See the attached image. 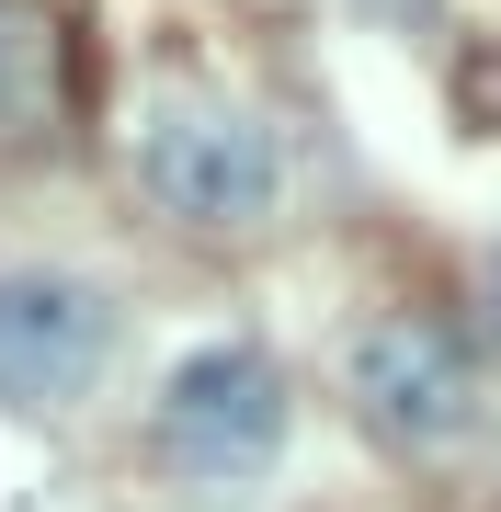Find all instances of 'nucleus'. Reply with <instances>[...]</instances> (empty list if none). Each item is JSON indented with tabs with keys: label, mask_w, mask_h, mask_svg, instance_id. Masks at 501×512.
I'll return each mask as SVG.
<instances>
[{
	"label": "nucleus",
	"mask_w": 501,
	"mask_h": 512,
	"mask_svg": "<svg viewBox=\"0 0 501 512\" xmlns=\"http://www.w3.org/2000/svg\"><path fill=\"white\" fill-rule=\"evenodd\" d=\"M137 183H149V205L183 217V228H262L285 205V148L240 103L171 92V103H149V126H137Z\"/></svg>",
	"instance_id": "1"
},
{
	"label": "nucleus",
	"mask_w": 501,
	"mask_h": 512,
	"mask_svg": "<svg viewBox=\"0 0 501 512\" xmlns=\"http://www.w3.org/2000/svg\"><path fill=\"white\" fill-rule=\"evenodd\" d=\"M114 365V296L80 274H0V399L69 410Z\"/></svg>",
	"instance_id": "2"
},
{
	"label": "nucleus",
	"mask_w": 501,
	"mask_h": 512,
	"mask_svg": "<svg viewBox=\"0 0 501 512\" xmlns=\"http://www.w3.org/2000/svg\"><path fill=\"white\" fill-rule=\"evenodd\" d=\"M160 444L183 467H262L285 444V387L251 342H205L160 387Z\"/></svg>",
	"instance_id": "3"
},
{
	"label": "nucleus",
	"mask_w": 501,
	"mask_h": 512,
	"mask_svg": "<svg viewBox=\"0 0 501 512\" xmlns=\"http://www.w3.org/2000/svg\"><path fill=\"white\" fill-rule=\"evenodd\" d=\"M353 399L399 444H456L479 421V376H467V342L445 319H376L353 342Z\"/></svg>",
	"instance_id": "4"
},
{
	"label": "nucleus",
	"mask_w": 501,
	"mask_h": 512,
	"mask_svg": "<svg viewBox=\"0 0 501 512\" xmlns=\"http://www.w3.org/2000/svg\"><path fill=\"white\" fill-rule=\"evenodd\" d=\"M46 69H57L46 23L23 12V0H0V126H35L46 114Z\"/></svg>",
	"instance_id": "5"
},
{
	"label": "nucleus",
	"mask_w": 501,
	"mask_h": 512,
	"mask_svg": "<svg viewBox=\"0 0 501 512\" xmlns=\"http://www.w3.org/2000/svg\"><path fill=\"white\" fill-rule=\"evenodd\" d=\"M479 308H490V330H501V251H490V285H479Z\"/></svg>",
	"instance_id": "6"
}]
</instances>
